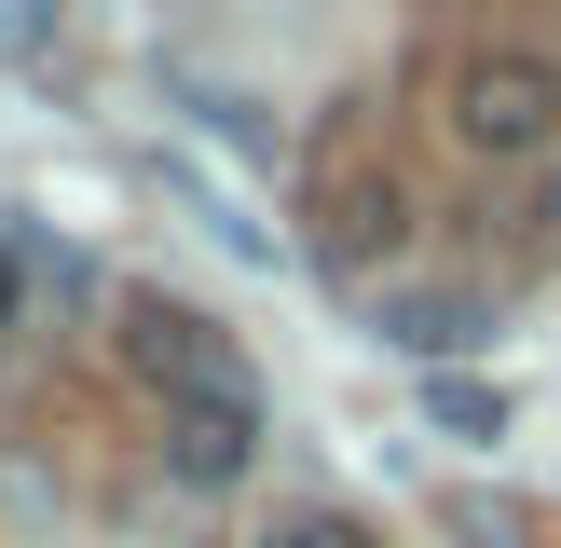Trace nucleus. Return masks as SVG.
Here are the masks:
<instances>
[{
    "mask_svg": "<svg viewBox=\"0 0 561 548\" xmlns=\"http://www.w3.org/2000/svg\"><path fill=\"white\" fill-rule=\"evenodd\" d=\"M453 137L480 164H535L548 137H561V69L535 42H466L453 55Z\"/></svg>",
    "mask_w": 561,
    "mask_h": 548,
    "instance_id": "obj_1",
    "label": "nucleus"
},
{
    "mask_svg": "<svg viewBox=\"0 0 561 548\" xmlns=\"http://www.w3.org/2000/svg\"><path fill=\"white\" fill-rule=\"evenodd\" d=\"M247 453H261V384H247V356H219L206 384L164 398V466H179L192 493H233Z\"/></svg>",
    "mask_w": 561,
    "mask_h": 548,
    "instance_id": "obj_2",
    "label": "nucleus"
},
{
    "mask_svg": "<svg viewBox=\"0 0 561 548\" xmlns=\"http://www.w3.org/2000/svg\"><path fill=\"white\" fill-rule=\"evenodd\" d=\"M124 356H137V370L164 384V398H179V384H206V370H219L233 343H219V316H192V301L137 288V301H124Z\"/></svg>",
    "mask_w": 561,
    "mask_h": 548,
    "instance_id": "obj_3",
    "label": "nucleus"
},
{
    "mask_svg": "<svg viewBox=\"0 0 561 548\" xmlns=\"http://www.w3.org/2000/svg\"><path fill=\"white\" fill-rule=\"evenodd\" d=\"M316 219H329V274H356V261H370V233L383 247H398V179H316Z\"/></svg>",
    "mask_w": 561,
    "mask_h": 548,
    "instance_id": "obj_4",
    "label": "nucleus"
},
{
    "mask_svg": "<svg viewBox=\"0 0 561 548\" xmlns=\"http://www.w3.org/2000/svg\"><path fill=\"white\" fill-rule=\"evenodd\" d=\"M383 343H398V356H453V343H480V301L411 288V301H383Z\"/></svg>",
    "mask_w": 561,
    "mask_h": 548,
    "instance_id": "obj_5",
    "label": "nucleus"
},
{
    "mask_svg": "<svg viewBox=\"0 0 561 548\" xmlns=\"http://www.w3.org/2000/svg\"><path fill=\"white\" fill-rule=\"evenodd\" d=\"M425 411H438L453 438H493V425H507V398H493V384H466V370H438V384H425Z\"/></svg>",
    "mask_w": 561,
    "mask_h": 548,
    "instance_id": "obj_6",
    "label": "nucleus"
},
{
    "mask_svg": "<svg viewBox=\"0 0 561 548\" xmlns=\"http://www.w3.org/2000/svg\"><path fill=\"white\" fill-rule=\"evenodd\" d=\"M261 548H383V535H370V521H343V507H288Z\"/></svg>",
    "mask_w": 561,
    "mask_h": 548,
    "instance_id": "obj_7",
    "label": "nucleus"
},
{
    "mask_svg": "<svg viewBox=\"0 0 561 548\" xmlns=\"http://www.w3.org/2000/svg\"><path fill=\"white\" fill-rule=\"evenodd\" d=\"M453 548H520V521L507 507H453Z\"/></svg>",
    "mask_w": 561,
    "mask_h": 548,
    "instance_id": "obj_8",
    "label": "nucleus"
},
{
    "mask_svg": "<svg viewBox=\"0 0 561 548\" xmlns=\"http://www.w3.org/2000/svg\"><path fill=\"white\" fill-rule=\"evenodd\" d=\"M14 316H27V261L0 247V329H14Z\"/></svg>",
    "mask_w": 561,
    "mask_h": 548,
    "instance_id": "obj_9",
    "label": "nucleus"
}]
</instances>
